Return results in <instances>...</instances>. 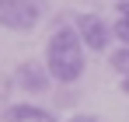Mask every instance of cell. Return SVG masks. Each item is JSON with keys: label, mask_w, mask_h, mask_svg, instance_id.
Returning <instances> with one entry per match:
<instances>
[{"label": "cell", "mask_w": 129, "mask_h": 122, "mask_svg": "<svg viewBox=\"0 0 129 122\" xmlns=\"http://www.w3.org/2000/svg\"><path fill=\"white\" fill-rule=\"evenodd\" d=\"M84 39L77 28H56L52 39H49V49H45V66L52 73V80L59 84H73L80 80L87 66V56H84Z\"/></svg>", "instance_id": "obj_1"}, {"label": "cell", "mask_w": 129, "mask_h": 122, "mask_svg": "<svg viewBox=\"0 0 129 122\" xmlns=\"http://www.w3.org/2000/svg\"><path fill=\"white\" fill-rule=\"evenodd\" d=\"M42 21L39 0H0V28L7 32H31Z\"/></svg>", "instance_id": "obj_2"}, {"label": "cell", "mask_w": 129, "mask_h": 122, "mask_svg": "<svg viewBox=\"0 0 129 122\" xmlns=\"http://www.w3.org/2000/svg\"><path fill=\"white\" fill-rule=\"evenodd\" d=\"M77 32H80L84 45L94 49V52H105L108 42H112V28H108L98 14H80V18H77Z\"/></svg>", "instance_id": "obj_3"}, {"label": "cell", "mask_w": 129, "mask_h": 122, "mask_svg": "<svg viewBox=\"0 0 129 122\" xmlns=\"http://www.w3.org/2000/svg\"><path fill=\"white\" fill-rule=\"evenodd\" d=\"M14 84L21 91H28V94H42V91H49V84H52V73H49V66H42V63H21L14 70Z\"/></svg>", "instance_id": "obj_4"}, {"label": "cell", "mask_w": 129, "mask_h": 122, "mask_svg": "<svg viewBox=\"0 0 129 122\" xmlns=\"http://www.w3.org/2000/svg\"><path fill=\"white\" fill-rule=\"evenodd\" d=\"M45 115V108H35V105H7L4 108V122H39Z\"/></svg>", "instance_id": "obj_5"}, {"label": "cell", "mask_w": 129, "mask_h": 122, "mask_svg": "<svg viewBox=\"0 0 129 122\" xmlns=\"http://www.w3.org/2000/svg\"><path fill=\"white\" fill-rule=\"evenodd\" d=\"M112 35L122 42V45H129V0H119V18L112 24Z\"/></svg>", "instance_id": "obj_6"}, {"label": "cell", "mask_w": 129, "mask_h": 122, "mask_svg": "<svg viewBox=\"0 0 129 122\" xmlns=\"http://www.w3.org/2000/svg\"><path fill=\"white\" fill-rule=\"evenodd\" d=\"M112 70L122 73V77H129V45H122V49L112 52Z\"/></svg>", "instance_id": "obj_7"}, {"label": "cell", "mask_w": 129, "mask_h": 122, "mask_svg": "<svg viewBox=\"0 0 129 122\" xmlns=\"http://www.w3.org/2000/svg\"><path fill=\"white\" fill-rule=\"evenodd\" d=\"M70 122H98V119H94V115H73Z\"/></svg>", "instance_id": "obj_8"}, {"label": "cell", "mask_w": 129, "mask_h": 122, "mask_svg": "<svg viewBox=\"0 0 129 122\" xmlns=\"http://www.w3.org/2000/svg\"><path fill=\"white\" fill-rule=\"evenodd\" d=\"M122 91H126V94H129V77H122Z\"/></svg>", "instance_id": "obj_9"}]
</instances>
